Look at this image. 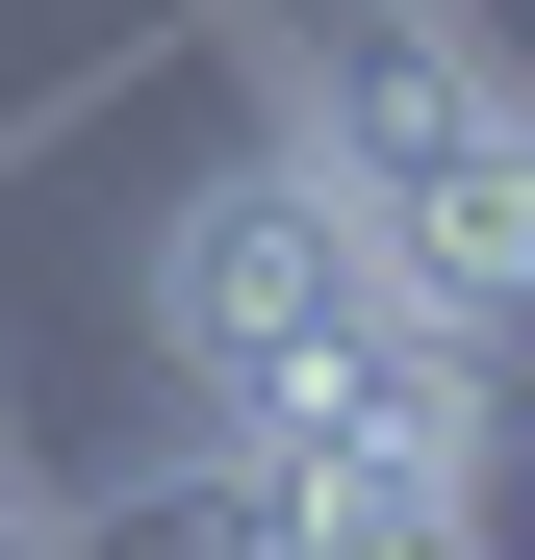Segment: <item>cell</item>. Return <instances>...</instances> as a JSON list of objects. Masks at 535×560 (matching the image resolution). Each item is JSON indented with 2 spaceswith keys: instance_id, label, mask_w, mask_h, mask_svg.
<instances>
[{
  "instance_id": "1",
  "label": "cell",
  "mask_w": 535,
  "mask_h": 560,
  "mask_svg": "<svg viewBox=\"0 0 535 560\" xmlns=\"http://www.w3.org/2000/svg\"><path fill=\"white\" fill-rule=\"evenodd\" d=\"M255 77H281V153L332 205L535 357V77L460 0H255Z\"/></svg>"
},
{
  "instance_id": "2",
  "label": "cell",
  "mask_w": 535,
  "mask_h": 560,
  "mask_svg": "<svg viewBox=\"0 0 535 560\" xmlns=\"http://www.w3.org/2000/svg\"><path fill=\"white\" fill-rule=\"evenodd\" d=\"M128 306H153V383L205 408V433H281V408L332 383V357H357V331L408 306V255L357 230V205H332V178H306L281 128H255V153H205V178L153 205Z\"/></svg>"
}]
</instances>
